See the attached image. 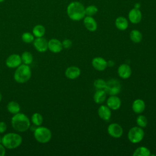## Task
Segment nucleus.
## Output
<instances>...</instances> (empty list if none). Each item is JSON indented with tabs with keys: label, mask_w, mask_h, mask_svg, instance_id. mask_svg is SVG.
Here are the masks:
<instances>
[{
	"label": "nucleus",
	"mask_w": 156,
	"mask_h": 156,
	"mask_svg": "<svg viewBox=\"0 0 156 156\" xmlns=\"http://www.w3.org/2000/svg\"><path fill=\"white\" fill-rule=\"evenodd\" d=\"M11 124L13 129L16 131L24 132L30 128V121L26 115L19 112L12 116Z\"/></svg>",
	"instance_id": "nucleus-1"
},
{
	"label": "nucleus",
	"mask_w": 156,
	"mask_h": 156,
	"mask_svg": "<svg viewBox=\"0 0 156 156\" xmlns=\"http://www.w3.org/2000/svg\"><path fill=\"white\" fill-rule=\"evenodd\" d=\"M85 7L79 1L70 2L66 8L68 17L73 21H79L85 16Z\"/></svg>",
	"instance_id": "nucleus-2"
},
{
	"label": "nucleus",
	"mask_w": 156,
	"mask_h": 156,
	"mask_svg": "<svg viewBox=\"0 0 156 156\" xmlns=\"http://www.w3.org/2000/svg\"><path fill=\"white\" fill-rule=\"evenodd\" d=\"M23 138L21 136L15 132L5 133L2 137L1 143L8 149H14L18 147L22 143Z\"/></svg>",
	"instance_id": "nucleus-3"
},
{
	"label": "nucleus",
	"mask_w": 156,
	"mask_h": 156,
	"mask_svg": "<svg viewBox=\"0 0 156 156\" xmlns=\"http://www.w3.org/2000/svg\"><path fill=\"white\" fill-rule=\"evenodd\" d=\"M32 71L29 65L21 64L18 66L14 73V80L19 83H24L27 82L31 77Z\"/></svg>",
	"instance_id": "nucleus-4"
},
{
	"label": "nucleus",
	"mask_w": 156,
	"mask_h": 156,
	"mask_svg": "<svg viewBox=\"0 0 156 156\" xmlns=\"http://www.w3.org/2000/svg\"><path fill=\"white\" fill-rule=\"evenodd\" d=\"M34 136L37 141L41 144H45L50 141L52 138V133L49 129L44 126H38L34 132Z\"/></svg>",
	"instance_id": "nucleus-5"
},
{
	"label": "nucleus",
	"mask_w": 156,
	"mask_h": 156,
	"mask_svg": "<svg viewBox=\"0 0 156 156\" xmlns=\"http://www.w3.org/2000/svg\"><path fill=\"white\" fill-rule=\"evenodd\" d=\"M144 132L143 128L139 126L132 127L127 134L129 140L133 144L140 143L144 138Z\"/></svg>",
	"instance_id": "nucleus-6"
},
{
	"label": "nucleus",
	"mask_w": 156,
	"mask_h": 156,
	"mask_svg": "<svg viewBox=\"0 0 156 156\" xmlns=\"http://www.w3.org/2000/svg\"><path fill=\"white\" fill-rule=\"evenodd\" d=\"M121 89V85L119 81L117 79H112L106 82V85L104 88V91L107 94L110 96L117 95Z\"/></svg>",
	"instance_id": "nucleus-7"
},
{
	"label": "nucleus",
	"mask_w": 156,
	"mask_h": 156,
	"mask_svg": "<svg viewBox=\"0 0 156 156\" xmlns=\"http://www.w3.org/2000/svg\"><path fill=\"white\" fill-rule=\"evenodd\" d=\"M22 64L21 55L17 54L10 55L5 60V65L9 68H16Z\"/></svg>",
	"instance_id": "nucleus-8"
},
{
	"label": "nucleus",
	"mask_w": 156,
	"mask_h": 156,
	"mask_svg": "<svg viewBox=\"0 0 156 156\" xmlns=\"http://www.w3.org/2000/svg\"><path fill=\"white\" fill-rule=\"evenodd\" d=\"M108 133L113 138H120L122 133L123 130L122 127L117 123H112L107 127Z\"/></svg>",
	"instance_id": "nucleus-9"
},
{
	"label": "nucleus",
	"mask_w": 156,
	"mask_h": 156,
	"mask_svg": "<svg viewBox=\"0 0 156 156\" xmlns=\"http://www.w3.org/2000/svg\"><path fill=\"white\" fill-rule=\"evenodd\" d=\"M48 41L43 37H38L34 39L33 45L35 49L40 52H44L48 49Z\"/></svg>",
	"instance_id": "nucleus-10"
},
{
	"label": "nucleus",
	"mask_w": 156,
	"mask_h": 156,
	"mask_svg": "<svg viewBox=\"0 0 156 156\" xmlns=\"http://www.w3.org/2000/svg\"><path fill=\"white\" fill-rule=\"evenodd\" d=\"M48 49L53 53H58L63 49L62 42L56 38H52L48 42Z\"/></svg>",
	"instance_id": "nucleus-11"
},
{
	"label": "nucleus",
	"mask_w": 156,
	"mask_h": 156,
	"mask_svg": "<svg viewBox=\"0 0 156 156\" xmlns=\"http://www.w3.org/2000/svg\"><path fill=\"white\" fill-rule=\"evenodd\" d=\"M93 67L99 71H104L107 67V62L102 57H96L93 58L91 61Z\"/></svg>",
	"instance_id": "nucleus-12"
},
{
	"label": "nucleus",
	"mask_w": 156,
	"mask_h": 156,
	"mask_svg": "<svg viewBox=\"0 0 156 156\" xmlns=\"http://www.w3.org/2000/svg\"><path fill=\"white\" fill-rule=\"evenodd\" d=\"M118 76L124 79L129 78L132 74V69L130 66L126 63L121 64L118 68Z\"/></svg>",
	"instance_id": "nucleus-13"
},
{
	"label": "nucleus",
	"mask_w": 156,
	"mask_h": 156,
	"mask_svg": "<svg viewBox=\"0 0 156 156\" xmlns=\"http://www.w3.org/2000/svg\"><path fill=\"white\" fill-rule=\"evenodd\" d=\"M128 17L130 23L133 24H138L141 20L142 13L140 9L133 8L129 12Z\"/></svg>",
	"instance_id": "nucleus-14"
},
{
	"label": "nucleus",
	"mask_w": 156,
	"mask_h": 156,
	"mask_svg": "<svg viewBox=\"0 0 156 156\" xmlns=\"http://www.w3.org/2000/svg\"><path fill=\"white\" fill-rule=\"evenodd\" d=\"M121 99L116 95L110 96L107 100V105L111 110H118L121 107Z\"/></svg>",
	"instance_id": "nucleus-15"
},
{
	"label": "nucleus",
	"mask_w": 156,
	"mask_h": 156,
	"mask_svg": "<svg viewBox=\"0 0 156 156\" xmlns=\"http://www.w3.org/2000/svg\"><path fill=\"white\" fill-rule=\"evenodd\" d=\"M98 113L100 118L104 121H108L112 116L111 109L107 105H102L99 107Z\"/></svg>",
	"instance_id": "nucleus-16"
},
{
	"label": "nucleus",
	"mask_w": 156,
	"mask_h": 156,
	"mask_svg": "<svg viewBox=\"0 0 156 156\" xmlns=\"http://www.w3.org/2000/svg\"><path fill=\"white\" fill-rule=\"evenodd\" d=\"M65 74L66 77L69 79H76L80 75V69L77 66H69L66 68Z\"/></svg>",
	"instance_id": "nucleus-17"
},
{
	"label": "nucleus",
	"mask_w": 156,
	"mask_h": 156,
	"mask_svg": "<svg viewBox=\"0 0 156 156\" xmlns=\"http://www.w3.org/2000/svg\"><path fill=\"white\" fill-rule=\"evenodd\" d=\"M83 24L85 28L90 32H94L98 27L96 20L90 16H86L83 18Z\"/></svg>",
	"instance_id": "nucleus-18"
},
{
	"label": "nucleus",
	"mask_w": 156,
	"mask_h": 156,
	"mask_svg": "<svg viewBox=\"0 0 156 156\" xmlns=\"http://www.w3.org/2000/svg\"><path fill=\"white\" fill-rule=\"evenodd\" d=\"M145 103L143 100L141 99H137L135 100L132 105L133 111L136 113H141L145 109Z\"/></svg>",
	"instance_id": "nucleus-19"
},
{
	"label": "nucleus",
	"mask_w": 156,
	"mask_h": 156,
	"mask_svg": "<svg viewBox=\"0 0 156 156\" xmlns=\"http://www.w3.org/2000/svg\"><path fill=\"white\" fill-rule=\"evenodd\" d=\"M115 26L119 30H125L129 26L128 20L124 16L118 17L115 22Z\"/></svg>",
	"instance_id": "nucleus-20"
},
{
	"label": "nucleus",
	"mask_w": 156,
	"mask_h": 156,
	"mask_svg": "<svg viewBox=\"0 0 156 156\" xmlns=\"http://www.w3.org/2000/svg\"><path fill=\"white\" fill-rule=\"evenodd\" d=\"M107 93L104 91V90H97L93 96L94 101L96 104H102L106 99Z\"/></svg>",
	"instance_id": "nucleus-21"
},
{
	"label": "nucleus",
	"mask_w": 156,
	"mask_h": 156,
	"mask_svg": "<svg viewBox=\"0 0 156 156\" xmlns=\"http://www.w3.org/2000/svg\"><path fill=\"white\" fill-rule=\"evenodd\" d=\"M7 110L10 113L15 115L20 112L21 108H20V104L17 102L12 101L7 104Z\"/></svg>",
	"instance_id": "nucleus-22"
},
{
	"label": "nucleus",
	"mask_w": 156,
	"mask_h": 156,
	"mask_svg": "<svg viewBox=\"0 0 156 156\" xmlns=\"http://www.w3.org/2000/svg\"><path fill=\"white\" fill-rule=\"evenodd\" d=\"M45 27L41 24H37L32 29V34L36 38L43 37L45 34Z\"/></svg>",
	"instance_id": "nucleus-23"
},
{
	"label": "nucleus",
	"mask_w": 156,
	"mask_h": 156,
	"mask_svg": "<svg viewBox=\"0 0 156 156\" xmlns=\"http://www.w3.org/2000/svg\"><path fill=\"white\" fill-rule=\"evenodd\" d=\"M130 40L135 43H140L143 39V35L140 31L137 29H133L131 30L129 35Z\"/></svg>",
	"instance_id": "nucleus-24"
},
{
	"label": "nucleus",
	"mask_w": 156,
	"mask_h": 156,
	"mask_svg": "<svg viewBox=\"0 0 156 156\" xmlns=\"http://www.w3.org/2000/svg\"><path fill=\"white\" fill-rule=\"evenodd\" d=\"M133 156H150V150L144 146H141L136 148L133 153Z\"/></svg>",
	"instance_id": "nucleus-25"
},
{
	"label": "nucleus",
	"mask_w": 156,
	"mask_h": 156,
	"mask_svg": "<svg viewBox=\"0 0 156 156\" xmlns=\"http://www.w3.org/2000/svg\"><path fill=\"white\" fill-rule=\"evenodd\" d=\"M21 58L22 63L27 65H30L34 60V57L32 54L29 51L23 52L21 55Z\"/></svg>",
	"instance_id": "nucleus-26"
},
{
	"label": "nucleus",
	"mask_w": 156,
	"mask_h": 156,
	"mask_svg": "<svg viewBox=\"0 0 156 156\" xmlns=\"http://www.w3.org/2000/svg\"><path fill=\"white\" fill-rule=\"evenodd\" d=\"M43 121V116L39 113H34L31 116V122L36 126H40L41 125Z\"/></svg>",
	"instance_id": "nucleus-27"
},
{
	"label": "nucleus",
	"mask_w": 156,
	"mask_h": 156,
	"mask_svg": "<svg viewBox=\"0 0 156 156\" xmlns=\"http://www.w3.org/2000/svg\"><path fill=\"white\" fill-rule=\"evenodd\" d=\"M34 35L32 34V33L29 32H24L21 35V40L24 43H33L34 40Z\"/></svg>",
	"instance_id": "nucleus-28"
},
{
	"label": "nucleus",
	"mask_w": 156,
	"mask_h": 156,
	"mask_svg": "<svg viewBox=\"0 0 156 156\" xmlns=\"http://www.w3.org/2000/svg\"><path fill=\"white\" fill-rule=\"evenodd\" d=\"M85 15L93 16V15L96 14V13L98 11V9L96 5H90L87 6L85 8Z\"/></svg>",
	"instance_id": "nucleus-29"
},
{
	"label": "nucleus",
	"mask_w": 156,
	"mask_h": 156,
	"mask_svg": "<svg viewBox=\"0 0 156 156\" xmlns=\"http://www.w3.org/2000/svg\"><path fill=\"white\" fill-rule=\"evenodd\" d=\"M136 124H137L138 126H139L141 128H144L147 126V119L144 115H139L136 118Z\"/></svg>",
	"instance_id": "nucleus-30"
},
{
	"label": "nucleus",
	"mask_w": 156,
	"mask_h": 156,
	"mask_svg": "<svg viewBox=\"0 0 156 156\" xmlns=\"http://www.w3.org/2000/svg\"><path fill=\"white\" fill-rule=\"evenodd\" d=\"M106 85V82L102 79H98L94 82V86L97 90H104Z\"/></svg>",
	"instance_id": "nucleus-31"
},
{
	"label": "nucleus",
	"mask_w": 156,
	"mask_h": 156,
	"mask_svg": "<svg viewBox=\"0 0 156 156\" xmlns=\"http://www.w3.org/2000/svg\"><path fill=\"white\" fill-rule=\"evenodd\" d=\"M62 43L63 48H65V49H69L72 46V41L69 39H68V38L65 39L62 42Z\"/></svg>",
	"instance_id": "nucleus-32"
},
{
	"label": "nucleus",
	"mask_w": 156,
	"mask_h": 156,
	"mask_svg": "<svg viewBox=\"0 0 156 156\" xmlns=\"http://www.w3.org/2000/svg\"><path fill=\"white\" fill-rule=\"evenodd\" d=\"M7 126L5 122L0 121V133H4L7 130Z\"/></svg>",
	"instance_id": "nucleus-33"
},
{
	"label": "nucleus",
	"mask_w": 156,
	"mask_h": 156,
	"mask_svg": "<svg viewBox=\"0 0 156 156\" xmlns=\"http://www.w3.org/2000/svg\"><path fill=\"white\" fill-rule=\"evenodd\" d=\"M5 147L2 143H0V156H4L5 154Z\"/></svg>",
	"instance_id": "nucleus-34"
},
{
	"label": "nucleus",
	"mask_w": 156,
	"mask_h": 156,
	"mask_svg": "<svg viewBox=\"0 0 156 156\" xmlns=\"http://www.w3.org/2000/svg\"><path fill=\"white\" fill-rule=\"evenodd\" d=\"M140 7H141V4L139 2H136L134 4V8H135V9H139Z\"/></svg>",
	"instance_id": "nucleus-35"
},
{
	"label": "nucleus",
	"mask_w": 156,
	"mask_h": 156,
	"mask_svg": "<svg viewBox=\"0 0 156 156\" xmlns=\"http://www.w3.org/2000/svg\"><path fill=\"white\" fill-rule=\"evenodd\" d=\"M108 62H109V63H110H110H108V64H107V65H108V66H113V65H114V62H112V60H110Z\"/></svg>",
	"instance_id": "nucleus-36"
},
{
	"label": "nucleus",
	"mask_w": 156,
	"mask_h": 156,
	"mask_svg": "<svg viewBox=\"0 0 156 156\" xmlns=\"http://www.w3.org/2000/svg\"><path fill=\"white\" fill-rule=\"evenodd\" d=\"M1 100H2V94H1V93L0 91V102H1Z\"/></svg>",
	"instance_id": "nucleus-37"
},
{
	"label": "nucleus",
	"mask_w": 156,
	"mask_h": 156,
	"mask_svg": "<svg viewBox=\"0 0 156 156\" xmlns=\"http://www.w3.org/2000/svg\"><path fill=\"white\" fill-rule=\"evenodd\" d=\"M1 141H2V137L0 136V143H1Z\"/></svg>",
	"instance_id": "nucleus-38"
},
{
	"label": "nucleus",
	"mask_w": 156,
	"mask_h": 156,
	"mask_svg": "<svg viewBox=\"0 0 156 156\" xmlns=\"http://www.w3.org/2000/svg\"><path fill=\"white\" fill-rule=\"evenodd\" d=\"M5 0H0V3H1V2H4Z\"/></svg>",
	"instance_id": "nucleus-39"
}]
</instances>
